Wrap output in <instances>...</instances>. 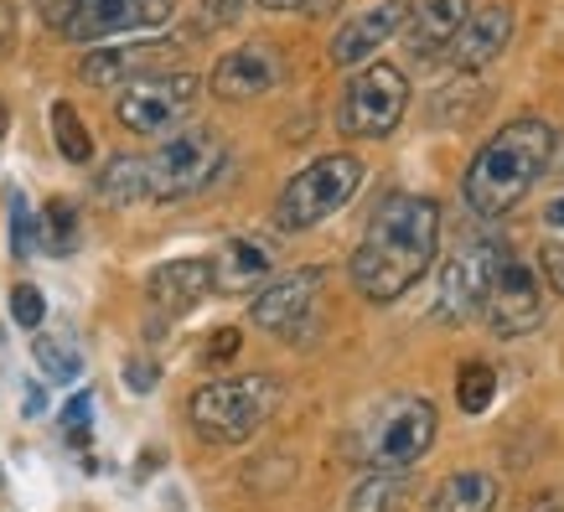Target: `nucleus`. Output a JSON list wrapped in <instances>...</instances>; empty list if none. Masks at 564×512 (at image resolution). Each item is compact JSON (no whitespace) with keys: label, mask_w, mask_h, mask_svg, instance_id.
Masks as SVG:
<instances>
[{"label":"nucleus","mask_w":564,"mask_h":512,"mask_svg":"<svg viewBox=\"0 0 564 512\" xmlns=\"http://www.w3.org/2000/svg\"><path fill=\"white\" fill-rule=\"evenodd\" d=\"M32 249H36V218L26 197L11 192V259H32Z\"/></svg>","instance_id":"nucleus-28"},{"label":"nucleus","mask_w":564,"mask_h":512,"mask_svg":"<svg viewBox=\"0 0 564 512\" xmlns=\"http://www.w3.org/2000/svg\"><path fill=\"white\" fill-rule=\"evenodd\" d=\"M197 11H203V32H218L249 11V0H197Z\"/></svg>","instance_id":"nucleus-30"},{"label":"nucleus","mask_w":564,"mask_h":512,"mask_svg":"<svg viewBox=\"0 0 564 512\" xmlns=\"http://www.w3.org/2000/svg\"><path fill=\"white\" fill-rule=\"evenodd\" d=\"M554 155H560V130L549 120H539V115L508 120L497 135L481 140L477 155L466 161V176H462L466 213L481 222L508 218V213L544 182V171L554 166Z\"/></svg>","instance_id":"nucleus-2"},{"label":"nucleus","mask_w":564,"mask_h":512,"mask_svg":"<svg viewBox=\"0 0 564 512\" xmlns=\"http://www.w3.org/2000/svg\"><path fill=\"white\" fill-rule=\"evenodd\" d=\"M497 508V477L492 471H451L435 492V508L430 512H492Z\"/></svg>","instance_id":"nucleus-21"},{"label":"nucleus","mask_w":564,"mask_h":512,"mask_svg":"<svg viewBox=\"0 0 564 512\" xmlns=\"http://www.w3.org/2000/svg\"><path fill=\"white\" fill-rule=\"evenodd\" d=\"M6 301H11V322H17L21 331H42V322H47V295L36 291V285L21 280V285H11Z\"/></svg>","instance_id":"nucleus-27"},{"label":"nucleus","mask_w":564,"mask_h":512,"mask_svg":"<svg viewBox=\"0 0 564 512\" xmlns=\"http://www.w3.org/2000/svg\"><path fill=\"white\" fill-rule=\"evenodd\" d=\"M539 274H544L549 291L564 295V243H544V249H539Z\"/></svg>","instance_id":"nucleus-32"},{"label":"nucleus","mask_w":564,"mask_h":512,"mask_svg":"<svg viewBox=\"0 0 564 512\" xmlns=\"http://www.w3.org/2000/svg\"><path fill=\"white\" fill-rule=\"evenodd\" d=\"M172 42H115V47H88L78 57V84L88 88H124L155 73L172 57Z\"/></svg>","instance_id":"nucleus-16"},{"label":"nucleus","mask_w":564,"mask_h":512,"mask_svg":"<svg viewBox=\"0 0 564 512\" xmlns=\"http://www.w3.org/2000/svg\"><path fill=\"white\" fill-rule=\"evenodd\" d=\"M466 17H471V0H420L399 36L410 42L414 57H435L441 47L456 42V32H462Z\"/></svg>","instance_id":"nucleus-19"},{"label":"nucleus","mask_w":564,"mask_h":512,"mask_svg":"<svg viewBox=\"0 0 564 512\" xmlns=\"http://www.w3.org/2000/svg\"><path fill=\"white\" fill-rule=\"evenodd\" d=\"M88 425H94V393H73L68 410H63V435H68L73 445H84Z\"/></svg>","instance_id":"nucleus-29"},{"label":"nucleus","mask_w":564,"mask_h":512,"mask_svg":"<svg viewBox=\"0 0 564 512\" xmlns=\"http://www.w3.org/2000/svg\"><path fill=\"white\" fill-rule=\"evenodd\" d=\"M441 435V414L420 393H393L389 404L373 414L362 456L373 471H414V461H425L430 445Z\"/></svg>","instance_id":"nucleus-6"},{"label":"nucleus","mask_w":564,"mask_h":512,"mask_svg":"<svg viewBox=\"0 0 564 512\" xmlns=\"http://www.w3.org/2000/svg\"><path fill=\"white\" fill-rule=\"evenodd\" d=\"M280 410V378L274 373H243V378H213L187 399V420L197 440L207 445H243L270 425Z\"/></svg>","instance_id":"nucleus-3"},{"label":"nucleus","mask_w":564,"mask_h":512,"mask_svg":"<svg viewBox=\"0 0 564 512\" xmlns=\"http://www.w3.org/2000/svg\"><path fill=\"white\" fill-rule=\"evenodd\" d=\"M176 17V0H63L57 32L73 42H104L120 32H151Z\"/></svg>","instance_id":"nucleus-12"},{"label":"nucleus","mask_w":564,"mask_h":512,"mask_svg":"<svg viewBox=\"0 0 564 512\" xmlns=\"http://www.w3.org/2000/svg\"><path fill=\"white\" fill-rule=\"evenodd\" d=\"M322 285H326V270L311 264V270H291V274H274L270 285H259L254 301H249V322L270 337H285L295 347H306V326H311V311L322 301Z\"/></svg>","instance_id":"nucleus-10"},{"label":"nucleus","mask_w":564,"mask_h":512,"mask_svg":"<svg viewBox=\"0 0 564 512\" xmlns=\"http://www.w3.org/2000/svg\"><path fill=\"white\" fill-rule=\"evenodd\" d=\"M109 207H135V203H151V182H145V155H109L99 171V182H94Z\"/></svg>","instance_id":"nucleus-20"},{"label":"nucleus","mask_w":564,"mask_h":512,"mask_svg":"<svg viewBox=\"0 0 564 512\" xmlns=\"http://www.w3.org/2000/svg\"><path fill=\"white\" fill-rule=\"evenodd\" d=\"M518 21H513V6H481V11H471V17L462 21V32H456V42H451V63L462 73H481L492 68L497 57L508 52V42H513Z\"/></svg>","instance_id":"nucleus-17"},{"label":"nucleus","mask_w":564,"mask_h":512,"mask_svg":"<svg viewBox=\"0 0 564 512\" xmlns=\"http://www.w3.org/2000/svg\"><path fill=\"white\" fill-rule=\"evenodd\" d=\"M197 99H203L197 73H145L115 94V120L130 135H172L192 120Z\"/></svg>","instance_id":"nucleus-8"},{"label":"nucleus","mask_w":564,"mask_h":512,"mask_svg":"<svg viewBox=\"0 0 564 512\" xmlns=\"http://www.w3.org/2000/svg\"><path fill=\"white\" fill-rule=\"evenodd\" d=\"M6 130H11V109L0 104V140H6Z\"/></svg>","instance_id":"nucleus-39"},{"label":"nucleus","mask_w":564,"mask_h":512,"mask_svg":"<svg viewBox=\"0 0 564 512\" xmlns=\"http://www.w3.org/2000/svg\"><path fill=\"white\" fill-rule=\"evenodd\" d=\"M228 166V145L213 124H182L172 135H161L145 155V182H151V203H182L197 197L223 176Z\"/></svg>","instance_id":"nucleus-5"},{"label":"nucleus","mask_w":564,"mask_h":512,"mask_svg":"<svg viewBox=\"0 0 564 512\" xmlns=\"http://www.w3.org/2000/svg\"><path fill=\"white\" fill-rule=\"evenodd\" d=\"M502 254H508V249H502L497 239L462 243V249L441 264L430 316L445 322V326H462V322H471V316H481V306H487V285H492V270H497V259Z\"/></svg>","instance_id":"nucleus-9"},{"label":"nucleus","mask_w":564,"mask_h":512,"mask_svg":"<svg viewBox=\"0 0 564 512\" xmlns=\"http://www.w3.org/2000/svg\"><path fill=\"white\" fill-rule=\"evenodd\" d=\"M239 347H243V337H239V326H218L213 337H207V347H203V362H234L239 358Z\"/></svg>","instance_id":"nucleus-31"},{"label":"nucleus","mask_w":564,"mask_h":512,"mask_svg":"<svg viewBox=\"0 0 564 512\" xmlns=\"http://www.w3.org/2000/svg\"><path fill=\"white\" fill-rule=\"evenodd\" d=\"M410 115V73L393 63H362L343 88L337 130L352 140H389Z\"/></svg>","instance_id":"nucleus-7"},{"label":"nucleus","mask_w":564,"mask_h":512,"mask_svg":"<svg viewBox=\"0 0 564 512\" xmlns=\"http://www.w3.org/2000/svg\"><path fill=\"white\" fill-rule=\"evenodd\" d=\"M52 145H57V155L68 166H88L94 161V135H88V124L78 120V109L68 99L52 104Z\"/></svg>","instance_id":"nucleus-23"},{"label":"nucleus","mask_w":564,"mask_h":512,"mask_svg":"<svg viewBox=\"0 0 564 512\" xmlns=\"http://www.w3.org/2000/svg\"><path fill=\"white\" fill-rule=\"evenodd\" d=\"M414 481L410 471H368L347 497V512H404Z\"/></svg>","instance_id":"nucleus-22"},{"label":"nucleus","mask_w":564,"mask_h":512,"mask_svg":"<svg viewBox=\"0 0 564 512\" xmlns=\"http://www.w3.org/2000/svg\"><path fill=\"white\" fill-rule=\"evenodd\" d=\"M544 228H554V233L564 228V197H554V203L544 207Z\"/></svg>","instance_id":"nucleus-36"},{"label":"nucleus","mask_w":564,"mask_h":512,"mask_svg":"<svg viewBox=\"0 0 564 512\" xmlns=\"http://www.w3.org/2000/svg\"><path fill=\"white\" fill-rule=\"evenodd\" d=\"M533 512H564V502L554 492H544V497H533Z\"/></svg>","instance_id":"nucleus-37"},{"label":"nucleus","mask_w":564,"mask_h":512,"mask_svg":"<svg viewBox=\"0 0 564 512\" xmlns=\"http://www.w3.org/2000/svg\"><path fill=\"white\" fill-rule=\"evenodd\" d=\"M42 404H47V399H42V389L26 393V414H42Z\"/></svg>","instance_id":"nucleus-38"},{"label":"nucleus","mask_w":564,"mask_h":512,"mask_svg":"<svg viewBox=\"0 0 564 512\" xmlns=\"http://www.w3.org/2000/svg\"><path fill=\"white\" fill-rule=\"evenodd\" d=\"M362 182H368V166L352 151L316 155L311 166H301L280 187V197H274V228L280 233H311V228H322L326 218H337L358 197Z\"/></svg>","instance_id":"nucleus-4"},{"label":"nucleus","mask_w":564,"mask_h":512,"mask_svg":"<svg viewBox=\"0 0 564 512\" xmlns=\"http://www.w3.org/2000/svg\"><path fill=\"white\" fill-rule=\"evenodd\" d=\"M280 84H285V52L274 47V42H243V47L223 52L213 78H207L213 99H223V104L264 99Z\"/></svg>","instance_id":"nucleus-13"},{"label":"nucleus","mask_w":564,"mask_h":512,"mask_svg":"<svg viewBox=\"0 0 564 512\" xmlns=\"http://www.w3.org/2000/svg\"><path fill=\"white\" fill-rule=\"evenodd\" d=\"M17 47V6L11 0H0V57Z\"/></svg>","instance_id":"nucleus-34"},{"label":"nucleus","mask_w":564,"mask_h":512,"mask_svg":"<svg viewBox=\"0 0 564 512\" xmlns=\"http://www.w3.org/2000/svg\"><path fill=\"white\" fill-rule=\"evenodd\" d=\"M207 264H213V295H254L259 285L274 280L280 254L264 233H234Z\"/></svg>","instance_id":"nucleus-15"},{"label":"nucleus","mask_w":564,"mask_h":512,"mask_svg":"<svg viewBox=\"0 0 564 512\" xmlns=\"http://www.w3.org/2000/svg\"><path fill=\"white\" fill-rule=\"evenodd\" d=\"M492 399H497V373H492V362H481V358H466L462 362V373H456V404H462V414H487L492 410Z\"/></svg>","instance_id":"nucleus-25"},{"label":"nucleus","mask_w":564,"mask_h":512,"mask_svg":"<svg viewBox=\"0 0 564 512\" xmlns=\"http://www.w3.org/2000/svg\"><path fill=\"white\" fill-rule=\"evenodd\" d=\"M410 11H414L410 0H378V6H368V11H352V17L332 32V47H326L332 68L352 73V68H362V63H373L378 52L404 32Z\"/></svg>","instance_id":"nucleus-14"},{"label":"nucleus","mask_w":564,"mask_h":512,"mask_svg":"<svg viewBox=\"0 0 564 512\" xmlns=\"http://www.w3.org/2000/svg\"><path fill=\"white\" fill-rule=\"evenodd\" d=\"M544 285H539V270H533L529 259L518 254H502L492 270V285H487V326H492L497 337H529L544 326Z\"/></svg>","instance_id":"nucleus-11"},{"label":"nucleus","mask_w":564,"mask_h":512,"mask_svg":"<svg viewBox=\"0 0 564 512\" xmlns=\"http://www.w3.org/2000/svg\"><path fill=\"white\" fill-rule=\"evenodd\" d=\"M32 358H36V368L47 373V383H78V378H84V352H78V347H73L68 337L36 331Z\"/></svg>","instance_id":"nucleus-24"},{"label":"nucleus","mask_w":564,"mask_h":512,"mask_svg":"<svg viewBox=\"0 0 564 512\" xmlns=\"http://www.w3.org/2000/svg\"><path fill=\"white\" fill-rule=\"evenodd\" d=\"M311 6L316 0H259V11H306V17H311Z\"/></svg>","instance_id":"nucleus-35"},{"label":"nucleus","mask_w":564,"mask_h":512,"mask_svg":"<svg viewBox=\"0 0 564 512\" xmlns=\"http://www.w3.org/2000/svg\"><path fill=\"white\" fill-rule=\"evenodd\" d=\"M36 228H42L47 254H73V249H78V207H73L68 197H52V203L42 207Z\"/></svg>","instance_id":"nucleus-26"},{"label":"nucleus","mask_w":564,"mask_h":512,"mask_svg":"<svg viewBox=\"0 0 564 512\" xmlns=\"http://www.w3.org/2000/svg\"><path fill=\"white\" fill-rule=\"evenodd\" d=\"M145 295L161 316H187L192 306H203L213 295V264L207 259H166L145 274Z\"/></svg>","instance_id":"nucleus-18"},{"label":"nucleus","mask_w":564,"mask_h":512,"mask_svg":"<svg viewBox=\"0 0 564 512\" xmlns=\"http://www.w3.org/2000/svg\"><path fill=\"white\" fill-rule=\"evenodd\" d=\"M155 378H161V368H155V362H145V358L124 362V389H130V393H151Z\"/></svg>","instance_id":"nucleus-33"},{"label":"nucleus","mask_w":564,"mask_h":512,"mask_svg":"<svg viewBox=\"0 0 564 512\" xmlns=\"http://www.w3.org/2000/svg\"><path fill=\"white\" fill-rule=\"evenodd\" d=\"M441 259V203L425 192H389L347 259L352 291L373 306L410 295Z\"/></svg>","instance_id":"nucleus-1"}]
</instances>
